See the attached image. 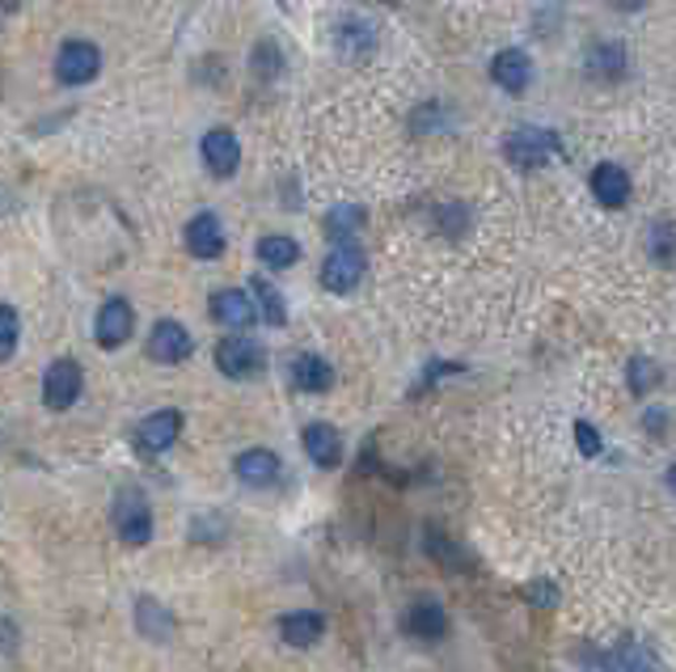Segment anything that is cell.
<instances>
[{
  "instance_id": "27",
  "label": "cell",
  "mask_w": 676,
  "mask_h": 672,
  "mask_svg": "<svg viewBox=\"0 0 676 672\" xmlns=\"http://www.w3.org/2000/svg\"><path fill=\"white\" fill-rule=\"evenodd\" d=\"M617 664H622L626 672H659L652 648H647V643H638V639H622V643H617Z\"/></svg>"
},
{
  "instance_id": "28",
  "label": "cell",
  "mask_w": 676,
  "mask_h": 672,
  "mask_svg": "<svg viewBox=\"0 0 676 672\" xmlns=\"http://www.w3.org/2000/svg\"><path fill=\"white\" fill-rule=\"evenodd\" d=\"M250 68L262 85L275 81V77L284 72V51H279L275 42H258V47H254V56H250Z\"/></svg>"
},
{
  "instance_id": "12",
  "label": "cell",
  "mask_w": 676,
  "mask_h": 672,
  "mask_svg": "<svg viewBox=\"0 0 676 672\" xmlns=\"http://www.w3.org/2000/svg\"><path fill=\"white\" fill-rule=\"evenodd\" d=\"M199 157H203L208 174H216V178H232L237 166H241V145H237L232 131L216 127V131H208V136L199 140Z\"/></svg>"
},
{
  "instance_id": "6",
  "label": "cell",
  "mask_w": 676,
  "mask_h": 672,
  "mask_svg": "<svg viewBox=\"0 0 676 672\" xmlns=\"http://www.w3.org/2000/svg\"><path fill=\"white\" fill-rule=\"evenodd\" d=\"M84 389V373L77 359H56L51 368H47V377H42V402H47V411H68L72 402L81 398Z\"/></svg>"
},
{
  "instance_id": "23",
  "label": "cell",
  "mask_w": 676,
  "mask_h": 672,
  "mask_svg": "<svg viewBox=\"0 0 676 672\" xmlns=\"http://www.w3.org/2000/svg\"><path fill=\"white\" fill-rule=\"evenodd\" d=\"M292 385L300 394H326L335 385V368L321 356H300L292 364Z\"/></svg>"
},
{
  "instance_id": "33",
  "label": "cell",
  "mask_w": 676,
  "mask_h": 672,
  "mask_svg": "<svg viewBox=\"0 0 676 672\" xmlns=\"http://www.w3.org/2000/svg\"><path fill=\"white\" fill-rule=\"evenodd\" d=\"M643 432H652V436L664 441V436H668V411H647V415H643Z\"/></svg>"
},
{
  "instance_id": "16",
  "label": "cell",
  "mask_w": 676,
  "mask_h": 672,
  "mask_svg": "<svg viewBox=\"0 0 676 672\" xmlns=\"http://www.w3.org/2000/svg\"><path fill=\"white\" fill-rule=\"evenodd\" d=\"M225 225L211 216V211H199V216H190L187 225V250L195 254V258H203V263H211V258H220L225 254Z\"/></svg>"
},
{
  "instance_id": "31",
  "label": "cell",
  "mask_w": 676,
  "mask_h": 672,
  "mask_svg": "<svg viewBox=\"0 0 676 672\" xmlns=\"http://www.w3.org/2000/svg\"><path fill=\"white\" fill-rule=\"evenodd\" d=\"M575 444H579V453L584 457H600V432L592 427V423H575Z\"/></svg>"
},
{
  "instance_id": "24",
  "label": "cell",
  "mask_w": 676,
  "mask_h": 672,
  "mask_svg": "<svg viewBox=\"0 0 676 672\" xmlns=\"http://www.w3.org/2000/svg\"><path fill=\"white\" fill-rule=\"evenodd\" d=\"M254 254H258V263H262V267L288 271V267H296V258H300V246H296L288 233H267V237H258Z\"/></svg>"
},
{
  "instance_id": "34",
  "label": "cell",
  "mask_w": 676,
  "mask_h": 672,
  "mask_svg": "<svg viewBox=\"0 0 676 672\" xmlns=\"http://www.w3.org/2000/svg\"><path fill=\"white\" fill-rule=\"evenodd\" d=\"M18 652V626L9 617H0V655H13Z\"/></svg>"
},
{
  "instance_id": "36",
  "label": "cell",
  "mask_w": 676,
  "mask_h": 672,
  "mask_svg": "<svg viewBox=\"0 0 676 672\" xmlns=\"http://www.w3.org/2000/svg\"><path fill=\"white\" fill-rule=\"evenodd\" d=\"M0 4H4V9H13V4H21V0H0Z\"/></svg>"
},
{
  "instance_id": "5",
  "label": "cell",
  "mask_w": 676,
  "mask_h": 672,
  "mask_svg": "<svg viewBox=\"0 0 676 672\" xmlns=\"http://www.w3.org/2000/svg\"><path fill=\"white\" fill-rule=\"evenodd\" d=\"M554 152H558V136H549L541 127H516L511 136H504V157L520 169L546 166Z\"/></svg>"
},
{
  "instance_id": "14",
  "label": "cell",
  "mask_w": 676,
  "mask_h": 672,
  "mask_svg": "<svg viewBox=\"0 0 676 672\" xmlns=\"http://www.w3.org/2000/svg\"><path fill=\"white\" fill-rule=\"evenodd\" d=\"M588 187H592V195H596V204H600V208H626V204H630V195H634L630 174H626L622 166H613V161L592 169Z\"/></svg>"
},
{
  "instance_id": "25",
  "label": "cell",
  "mask_w": 676,
  "mask_h": 672,
  "mask_svg": "<svg viewBox=\"0 0 676 672\" xmlns=\"http://www.w3.org/2000/svg\"><path fill=\"white\" fill-rule=\"evenodd\" d=\"M250 300H254V314L262 317L267 326H288V305H284V296L275 293L262 275L250 279Z\"/></svg>"
},
{
  "instance_id": "1",
  "label": "cell",
  "mask_w": 676,
  "mask_h": 672,
  "mask_svg": "<svg viewBox=\"0 0 676 672\" xmlns=\"http://www.w3.org/2000/svg\"><path fill=\"white\" fill-rule=\"evenodd\" d=\"M110 521H115V533H119L123 546H148V542H152V528H157L145 491H136V486H123V491L115 495Z\"/></svg>"
},
{
  "instance_id": "20",
  "label": "cell",
  "mask_w": 676,
  "mask_h": 672,
  "mask_svg": "<svg viewBox=\"0 0 676 672\" xmlns=\"http://www.w3.org/2000/svg\"><path fill=\"white\" fill-rule=\"evenodd\" d=\"M136 631L145 634L148 643H169L173 631H178V622H173V613L157 596H136Z\"/></svg>"
},
{
  "instance_id": "9",
  "label": "cell",
  "mask_w": 676,
  "mask_h": 672,
  "mask_svg": "<svg viewBox=\"0 0 676 672\" xmlns=\"http://www.w3.org/2000/svg\"><path fill=\"white\" fill-rule=\"evenodd\" d=\"M377 42H380V34H377V26L372 21H364V18H338V26H335V51L342 56V60H356V63H364V60H372L377 56Z\"/></svg>"
},
{
  "instance_id": "37",
  "label": "cell",
  "mask_w": 676,
  "mask_h": 672,
  "mask_svg": "<svg viewBox=\"0 0 676 672\" xmlns=\"http://www.w3.org/2000/svg\"><path fill=\"white\" fill-rule=\"evenodd\" d=\"M377 4H401V0H377Z\"/></svg>"
},
{
  "instance_id": "18",
  "label": "cell",
  "mask_w": 676,
  "mask_h": 672,
  "mask_svg": "<svg viewBox=\"0 0 676 672\" xmlns=\"http://www.w3.org/2000/svg\"><path fill=\"white\" fill-rule=\"evenodd\" d=\"M279 634H284V643L288 648H317L321 639H326V617L317 610H296V613H284L279 617Z\"/></svg>"
},
{
  "instance_id": "3",
  "label": "cell",
  "mask_w": 676,
  "mask_h": 672,
  "mask_svg": "<svg viewBox=\"0 0 676 672\" xmlns=\"http://www.w3.org/2000/svg\"><path fill=\"white\" fill-rule=\"evenodd\" d=\"M364 271H368L364 250L351 246V241H338L335 250L326 254V263H321V288H326V293H335V296L351 293V288H359Z\"/></svg>"
},
{
  "instance_id": "15",
  "label": "cell",
  "mask_w": 676,
  "mask_h": 672,
  "mask_svg": "<svg viewBox=\"0 0 676 672\" xmlns=\"http://www.w3.org/2000/svg\"><path fill=\"white\" fill-rule=\"evenodd\" d=\"M211 317H216L220 326H229L232 335L250 330L254 322H258L250 293H241V288H220V293L211 296Z\"/></svg>"
},
{
  "instance_id": "8",
  "label": "cell",
  "mask_w": 676,
  "mask_h": 672,
  "mask_svg": "<svg viewBox=\"0 0 676 672\" xmlns=\"http://www.w3.org/2000/svg\"><path fill=\"white\" fill-rule=\"evenodd\" d=\"M401 631L410 639H419V643H436V639L448 634V610L440 601H431V596H419V601H410L401 610Z\"/></svg>"
},
{
  "instance_id": "17",
  "label": "cell",
  "mask_w": 676,
  "mask_h": 672,
  "mask_svg": "<svg viewBox=\"0 0 676 672\" xmlns=\"http://www.w3.org/2000/svg\"><path fill=\"white\" fill-rule=\"evenodd\" d=\"M300 444H305V453H309V462L321 465V470H335L342 465V436H338V427L330 423H309L305 432H300Z\"/></svg>"
},
{
  "instance_id": "13",
  "label": "cell",
  "mask_w": 676,
  "mask_h": 672,
  "mask_svg": "<svg viewBox=\"0 0 676 672\" xmlns=\"http://www.w3.org/2000/svg\"><path fill=\"white\" fill-rule=\"evenodd\" d=\"M232 474H237V483L246 486H275L279 483V474H284V462L275 457L271 448H246V453H237V462H232Z\"/></svg>"
},
{
  "instance_id": "10",
  "label": "cell",
  "mask_w": 676,
  "mask_h": 672,
  "mask_svg": "<svg viewBox=\"0 0 676 672\" xmlns=\"http://www.w3.org/2000/svg\"><path fill=\"white\" fill-rule=\"evenodd\" d=\"M190 352H195V338H190V330L182 322L166 317V322L152 326V335H148V356L157 359V364H182V359H190Z\"/></svg>"
},
{
  "instance_id": "32",
  "label": "cell",
  "mask_w": 676,
  "mask_h": 672,
  "mask_svg": "<svg viewBox=\"0 0 676 672\" xmlns=\"http://www.w3.org/2000/svg\"><path fill=\"white\" fill-rule=\"evenodd\" d=\"M528 601L541 605V610H554V605H558V589L546 584V580H533V584H528Z\"/></svg>"
},
{
  "instance_id": "2",
  "label": "cell",
  "mask_w": 676,
  "mask_h": 672,
  "mask_svg": "<svg viewBox=\"0 0 676 672\" xmlns=\"http://www.w3.org/2000/svg\"><path fill=\"white\" fill-rule=\"evenodd\" d=\"M216 368L229 381H254L267 368V352L241 330V335H229L216 343Z\"/></svg>"
},
{
  "instance_id": "7",
  "label": "cell",
  "mask_w": 676,
  "mask_h": 672,
  "mask_svg": "<svg viewBox=\"0 0 676 672\" xmlns=\"http://www.w3.org/2000/svg\"><path fill=\"white\" fill-rule=\"evenodd\" d=\"M136 330V314H131V305H127L123 296H110L98 317H93V343L106 347V352H115V347H123L127 338Z\"/></svg>"
},
{
  "instance_id": "30",
  "label": "cell",
  "mask_w": 676,
  "mask_h": 672,
  "mask_svg": "<svg viewBox=\"0 0 676 672\" xmlns=\"http://www.w3.org/2000/svg\"><path fill=\"white\" fill-rule=\"evenodd\" d=\"M647 250H652V258L659 263V267H673V220H659L652 229V237H647Z\"/></svg>"
},
{
  "instance_id": "26",
  "label": "cell",
  "mask_w": 676,
  "mask_h": 672,
  "mask_svg": "<svg viewBox=\"0 0 676 672\" xmlns=\"http://www.w3.org/2000/svg\"><path fill=\"white\" fill-rule=\"evenodd\" d=\"M659 381H664V373H659V364H655L652 356H634L630 359V368H626V385H630L634 398H647Z\"/></svg>"
},
{
  "instance_id": "4",
  "label": "cell",
  "mask_w": 676,
  "mask_h": 672,
  "mask_svg": "<svg viewBox=\"0 0 676 672\" xmlns=\"http://www.w3.org/2000/svg\"><path fill=\"white\" fill-rule=\"evenodd\" d=\"M102 72V51H98V42L89 39H72L60 47V56H56V81L60 85H89L93 77Z\"/></svg>"
},
{
  "instance_id": "35",
  "label": "cell",
  "mask_w": 676,
  "mask_h": 672,
  "mask_svg": "<svg viewBox=\"0 0 676 672\" xmlns=\"http://www.w3.org/2000/svg\"><path fill=\"white\" fill-rule=\"evenodd\" d=\"M647 0H617V9H626V13H634V9H643Z\"/></svg>"
},
{
  "instance_id": "11",
  "label": "cell",
  "mask_w": 676,
  "mask_h": 672,
  "mask_svg": "<svg viewBox=\"0 0 676 672\" xmlns=\"http://www.w3.org/2000/svg\"><path fill=\"white\" fill-rule=\"evenodd\" d=\"M182 411H152L148 419L136 427V448L140 453H166L169 444L182 436Z\"/></svg>"
},
{
  "instance_id": "19",
  "label": "cell",
  "mask_w": 676,
  "mask_h": 672,
  "mask_svg": "<svg viewBox=\"0 0 676 672\" xmlns=\"http://www.w3.org/2000/svg\"><path fill=\"white\" fill-rule=\"evenodd\" d=\"M490 81L507 89V93H525L528 81H533V60H528L525 51H516V47H507L499 51L495 60H490Z\"/></svg>"
},
{
  "instance_id": "22",
  "label": "cell",
  "mask_w": 676,
  "mask_h": 672,
  "mask_svg": "<svg viewBox=\"0 0 676 672\" xmlns=\"http://www.w3.org/2000/svg\"><path fill=\"white\" fill-rule=\"evenodd\" d=\"M368 225V211L359 208V204H338V208L326 211V220H321V233L330 237V241H351L359 229Z\"/></svg>"
},
{
  "instance_id": "21",
  "label": "cell",
  "mask_w": 676,
  "mask_h": 672,
  "mask_svg": "<svg viewBox=\"0 0 676 672\" xmlns=\"http://www.w3.org/2000/svg\"><path fill=\"white\" fill-rule=\"evenodd\" d=\"M588 72L596 81H622L626 72H630V56H626V47L622 42H592L588 51Z\"/></svg>"
},
{
  "instance_id": "29",
  "label": "cell",
  "mask_w": 676,
  "mask_h": 672,
  "mask_svg": "<svg viewBox=\"0 0 676 672\" xmlns=\"http://www.w3.org/2000/svg\"><path fill=\"white\" fill-rule=\"evenodd\" d=\"M18 338H21V317L13 305H0V364L13 359L18 352Z\"/></svg>"
}]
</instances>
